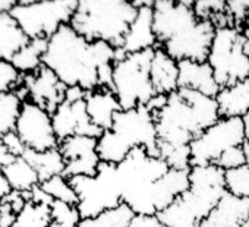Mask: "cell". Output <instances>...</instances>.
<instances>
[{
	"mask_svg": "<svg viewBox=\"0 0 249 227\" xmlns=\"http://www.w3.org/2000/svg\"><path fill=\"white\" fill-rule=\"evenodd\" d=\"M248 226H249V220H248Z\"/></svg>",
	"mask_w": 249,
	"mask_h": 227,
	"instance_id": "obj_46",
	"label": "cell"
},
{
	"mask_svg": "<svg viewBox=\"0 0 249 227\" xmlns=\"http://www.w3.org/2000/svg\"><path fill=\"white\" fill-rule=\"evenodd\" d=\"M54 134L62 142L71 137H91L100 138L103 131L97 128L87 111L85 100L79 101H63L52 115Z\"/></svg>",
	"mask_w": 249,
	"mask_h": 227,
	"instance_id": "obj_15",
	"label": "cell"
},
{
	"mask_svg": "<svg viewBox=\"0 0 249 227\" xmlns=\"http://www.w3.org/2000/svg\"><path fill=\"white\" fill-rule=\"evenodd\" d=\"M249 220V198L224 193L211 214L201 223V227H243Z\"/></svg>",
	"mask_w": 249,
	"mask_h": 227,
	"instance_id": "obj_18",
	"label": "cell"
},
{
	"mask_svg": "<svg viewBox=\"0 0 249 227\" xmlns=\"http://www.w3.org/2000/svg\"><path fill=\"white\" fill-rule=\"evenodd\" d=\"M243 34H245V35H246V38L249 40V25L243 30Z\"/></svg>",
	"mask_w": 249,
	"mask_h": 227,
	"instance_id": "obj_44",
	"label": "cell"
},
{
	"mask_svg": "<svg viewBox=\"0 0 249 227\" xmlns=\"http://www.w3.org/2000/svg\"><path fill=\"white\" fill-rule=\"evenodd\" d=\"M85 104L92 123L103 132L111 129L114 115L122 110L116 94L113 92V89L108 88H97L88 91L85 97Z\"/></svg>",
	"mask_w": 249,
	"mask_h": 227,
	"instance_id": "obj_20",
	"label": "cell"
},
{
	"mask_svg": "<svg viewBox=\"0 0 249 227\" xmlns=\"http://www.w3.org/2000/svg\"><path fill=\"white\" fill-rule=\"evenodd\" d=\"M170 170L160 157H151L145 148H135L129 156L113 164V180L122 204L137 215H157L154 207V185Z\"/></svg>",
	"mask_w": 249,
	"mask_h": 227,
	"instance_id": "obj_6",
	"label": "cell"
},
{
	"mask_svg": "<svg viewBox=\"0 0 249 227\" xmlns=\"http://www.w3.org/2000/svg\"><path fill=\"white\" fill-rule=\"evenodd\" d=\"M18 2H14V0H0V17L11 14L12 9L17 6Z\"/></svg>",
	"mask_w": 249,
	"mask_h": 227,
	"instance_id": "obj_42",
	"label": "cell"
},
{
	"mask_svg": "<svg viewBox=\"0 0 249 227\" xmlns=\"http://www.w3.org/2000/svg\"><path fill=\"white\" fill-rule=\"evenodd\" d=\"M22 157L36 169L41 183L54 176H63L65 173L66 164L59 148L49 151H33L27 148Z\"/></svg>",
	"mask_w": 249,
	"mask_h": 227,
	"instance_id": "obj_23",
	"label": "cell"
},
{
	"mask_svg": "<svg viewBox=\"0 0 249 227\" xmlns=\"http://www.w3.org/2000/svg\"><path fill=\"white\" fill-rule=\"evenodd\" d=\"M17 135L24 145L33 151H49L59 148V140L54 134L52 115L33 101H24L15 126Z\"/></svg>",
	"mask_w": 249,
	"mask_h": 227,
	"instance_id": "obj_13",
	"label": "cell"
},
{
	"mask_svg": "<svg viewBox=\"0 0 249 227\" xmlns=\"http://www.w3.org/2000/svg\"><path fill=\"white\" fill-rule=\"evenodd\" d=\"M137 15L134 2L81 0L69 25L88 41H103L120 49Z\"/></svg>",
	"mask_w": 249,
	"mask_h": 227,
	"instance_id": "obj_7",
	"label": "cell"
},
{
	"mask_svg": "<svg viewBox=\"0 0 249 227\" xmlns=\"http://www.w3.org/2000/svg\"><path fill=\"white\" fill-rule=\"evenodd\" d=\"M135 148H145L148 156L159 157L154 115L147 105L117 111L111 129L104 131L97 140V151L103 163L119 164Z\"/></svg>",
	"mask_w": 249,
	"mask_h": 227,
	"instance_id": "obj_5",
	"label": "cell"
},
{
	"mask_svg": "<svg viewBox=\"0 0 249 227\" xmlns=\"http://www.w3.org/2000/svg\"><path fill=\"white\" fill-rule=\"evenodd\" d=\"M18 214L6 202L0 205V227H15Z\"/></svg>",
	"mask_w": 249,
	"mask_h": 227,
	"instance_id": "obj_38",
	"label": "cell"
},
{
	"mask_svg": "<svg viewBox=\"0 0 249 227\" xmlns=\"http://www.w3.org/2000/svg\"><path fill=\"white\" fill-rule=\"evenodd\" d=\"M220 88L249 78V40L234 27L215 28L207 59Z\"/></svg>",
	"mask_w": 249,
	"mask_h": 227,
	"instance_id": "obj_9",
	"label": "cell"
},
{
	"mask_svg": "<svg viewBox=\"0 0 249 227\" xmlns=\"http://www.w3.org/2000/svg\"><path fill=\"white\" fill-rule=\"evenodd\" d=\"M215 100L220 118H243L249 111V78L221 88Z\"/></svg>",
	"mask_w": 249,
	"mask_h": 227,
	"instance_id": "obj_22",
	"label": "cell"
},
{
	"mask_svg": "<svg viewBox=\"0 0 249 227\" xmlns=\"http://www.w3.org/2000/svg\"><path fill=\"white\" fill-rule=\"evenodd\" d=\"M59 151L65 160L66 179L76 176H95L101 163L97 151V138L91 137H71L59 144Z\"/></svg>",
	"mask_w": 249,
	"mask_h": 227,
	"instance_id": "obj_14",
	"label": "cell"
},
{
	"mask_svg": "<svg viewBox=\"0 0 249 227\" xmlns=\"http://www.w3.org/2000/svg\"><path fill=\"white\" fill-rule=\"evenodd\" d=\"M52 217H53V223L63 224L68 227H76L79 224V221L82 220L76 205H69L66 202H60V201H53Z\"/></svg>",
	"mask_w": 249,
	"mask_h": 227,
	"instance_id": "obj_32",
	"label": "cell"
},
{
	"mask_svg": "<svg viewBox=\"0 0 249 227\" xmlns=\"http://www.w3.org/2000/svg\"><path fill=\"white\" fill-rule=\"evenodd\" d=\"M22 103L17 92L0 94V140L15 131Z\"/></svg>",
	"mask_w": 249,
	"mask_h": 227,
	"instance_id": "obj_28",
	"label": "cell"
},
{
	"mask_svg": "<svg viewBox=\"0 0 249 227\" xmlns=\"http://www.w3.org/2000/svg\"><path fill=\"white\" fill-rule=\"evenodd\" d=\"M49 40L46 38H36L30 40L14 57L12 65L21 75H30L37 72L43 66V57L47 50Z\"/></svg>",
	"mask_w": 249,
	"mask_h": 227,
	"instance_id": "obj_26",
	"label": "cell"
},
{
	"mask_svg": "<svg viewBox=\"0 0 249 227\" xmlns=\"http://www.w3.org/2000/svg\"><path fill=\"white\" fill-rule=\"evenodd\" d=\"M246 164V156H245V150L243 147H236V148H231L229 151H226L220 158L218 161L214 164L217 167H220L221 170L224 172H229V170H234V169H239L242 166Z\"/></svg>",
	"mask_w": 249,
	"mask_h": 227,
	"instance_id": "obj_35",
	"label": "cell"
},
{
	"mask_svg": "<svg viewBox=\"0 0 249 227\" xmlns=\"http://www.w3.org/2000/svg\"><path fill=\"white\" fill-rule=\"evenodd\" d=\"M40 186L54 199L60 202H66L69 205H78V195L75 189L72 188L69 179L65 176H54L43 183Z\"/></svg>",
	"mask_w": 249,
	"mask_h": 227,
	"instance_id": "obj_31",
	"label": "cell"
},
{
	"mask_svg": "<svg viewBox=\"0 0 249 227\" xmlns=\"http://www.w3.org/2000/svg\"><path fill=\"white\" fill-rule=\"evenodd\" d=\"M22 84V75L12 62L0 60V94L15 92Z\"/></svg>",
	"mask_w": 249,
	"mask_h": 227,
	"instance_id": "obj_33",
	"label": "cell"
},
{
	"mask_svg": "<svg viewBox=\"0 0 249 227\" xmlns=\"http://www.w3.org/2000/svg\"><path fill=\"white\" fill-rule=\"evenodd\" d=\"M22 88L27 100L47 110L50 115L65 101L68 87L47 66H41L37 72L22 75Z\"/></svg>",
	"mask_w": 249,
	"mask_h": 227,
	"instance_id": "obj_16",
	"label": "cell"
},
{
	"mask_svg": "<svg viewBox=\"0 0 249 227\" xmlns=\"http://www.w3.org/2000/svg\"><path fill=\"white\" fill-rule=\"evenodd\" d=\"M179 66V88L192 89L204 95L215 98L220 92V85L214 78V72L208 62H178Z\"/></svg>",
	"mask_w": 249,
	"mask_h": 227,
	"instance_id": "obj_19",
	"label": "cell"
},
{
	"mask_svg": "<svg viewBox=\"0 0 249 227\" xmlns=\"http://www.w3.org/2000/svg\"><path fill=\"white\" fill-rule=\"evenodd\" d=\"M226 192L224 170L214 164L194 166L189 170L188 191L157 217L167 227H201Z\"/></svg>",
	"mask_w": 249,
	"mask_h": 227,
	"instance_id": "obj_4",
	"label": "cell"
},
{
	"mask_svg": "<svg viewBox=\"0 0 249 227\" xmlns=\"http://www.w3.org/2000/svg\"><path fill=\"white\" fill-rule=\"evenodd\" d=\"M246 164L226 172V188L230 193L242 198H249V145H243Z\"/></svg>",
	"mask_w": 249,
	"mask_h": 227,
	"instance_id": "obj_30",
	"label": "cell"
},
{
	"mask_svg": "<svg viewBox=\"0 0 249 227\" xmlns=\"http://www.w3.org/2000/svg\"><path fill=\"white\" fill-rule=\"evenodd\" d=\"M157 49V38L153 30V6L138 8V15L132 22L120 49H116V60L124 56Z\"/></svg>",
	"mask_w": 249,
	"mask_h": 227,
	"instance_id": "obj_17",
	"label": "cell"
},
{
	"mask_svg": "<svg viewBox=\"0 0 249 227\" xmlns=\"http://www.w3.org/2000/svg\"><path fill=\"white\" fill-rule=\"evenodd\" d=\"M78 6L76 0L18 2L11 15L28 40L53 37L60 27L69 25Z\"/></svg>",
	"mask_w": 249,
	"mask_h": 227,
	"instance_id": "obj_10",
	"label": "cell"
},
{
	"mask_svg": "<svg viewBox=\"0 0 249 227\" xmlns=\"http://www.w3.org/2000/svg\"><path fill=\"white\" fill-rule=\"evenodd\" d=\"M153 115L159 157L176 170L191 169V142L221 119L215 98L186 88L167 95L166 105Z\"/></svg>",
	"mask_w": 249,
	"mask_h": 227,
	"instance_id": "obj_1",
	"label": "cell"
},
{
	"mask_svg": "<svg viewBox=\"0 0 249 227\" xmlns=\"http://www.w3.org/2000/svg\"><path fill=\"white\" fill-rule=\"evenodd\" d=\"M78 195V211L81 218L95 217L122 204L113 180V164L100 163L95 176H76L69 179Z\"/></svg>",
	"mask_w": 249,
	"mask_h": 227,
	"instance_id": "obj_12",
	"label": "cell"
},
{
	"mask_svg": "<svg viewBox=\"0 0 249 227\" xmlns=\"http://www.w3.org/2000/svg\"><path fill=\"white\" fill-rule=\"evenodd\" d=\"M245 144L242 118H221L191 142V167L215 164L226 151Z\"/></svg>",
	"mask_w": 249,
	"mask_h": 227,
	"instance_id": "obj_11",
	"label": "cell"
},
{
	"mask_svg": "<svg viewBox=\"0 0 249 227\" xmlns=\"http://www.w3.org/2000/svg\"><path fill=\"white\" fill-rule=\"evenodd\" d=\"M11 191L12 189H11V185L3 173V167H0V205L3 204L5 198L11 193Z\"/></svg>",
	"mask_w": 249,
	"mask_h": 227,
	"instance_id": "obj_40",
	"label": "cell"
},
{
	"mask_svg": "<svg viewBox=\"0 0 249 227\" xmlns=\"http://www.w3.org/2000/svg\"><path fill=\"white\" fill-rule=\"evenodd\" d=\"M243 227H249V226H248V224H246V226H243Z\"/></svg>",
	"mask_w": 249,
	"mask_h": 227,
	"instance_id": "obj_45",
	"label": "cell"
},
{
	"mask_svg": "<svg viewBox=\"0 0 249 227\" xmlns=\"http://www.w3.org/2000/svg\"><path fill=\"white\" fill-rule=\"evenodd\" d=\"M153 30L157 47L176 62H207L215 27L199 19L194 2L156 0L153 5Z\"/></svg>",
	"mask_w": 249,
	"mask_h": 227,
	"instance_id": "obj_3",
	"label": "cell"
},
{
	"mask_svg": "<svg viewBox=\"0 0 249 227\" xmlns=\"http://www.w3.org/2000/svg\"><path fill=\"white\" fill-rule=\"evenodd\" d=\"M31 201L36 202V204H46V205H50L52 207V204H53L54 199L38 185V186H36L31 191Z\"/></svg>",
	"mask_w": 249,
	"mask_h": 227,
	"instance_id": "obj_39",
	"label": "cell"
},
{
	"mask_svg": "<svg viewBox=\"0 0 249 227\" xmlns=\"http://www.w3.org/2000/svg\"><path fill=\"white\" fill-rule=\"evenodd\" d=\"M3 173L12 191L31 192L36 186L41 183L38 173L24 157H18L11 164L3 167Z\"/></svg>",
	"mask_w": 249,
	"mask_h": 227,
	"instance_id": "obj_25",
	"label": "cell"
},
{
	"mask_svg": "<svg viewBox=\"0 0 249 227\" xmlns=\"http://www.w3.org/2000/svg\"><path fill=\"white\" fill-rule=\"evenodd\" d=\"M227 12L234 28L243 31L249 25V0H230L227 2Z\"/></svg>",
	"mask_w": 249,
	"mask_h": 227,
	"instance_id": "obj_34",
	"label": "cell"
},
{
	"mask_svg": "<svg viewBox=\"0 0 249 227\" xmlns=\"http://www.w3.org/2000/svg\"><path fill=\"white\" fill-rule=\"evenodd\" d=\"M116 49L103 41H88L71 25H63L49 38L43 65L66 87L92 91L113 87Z\"/></svg>",
	"mask_w": 249,
	"mask_h": 227,
	"instance_id": "obj_2",
	"label": "cell"
},
{
	"mask_svg": "<svg viewBox=\"0 0 249 227\" xmlns=\"http://www.w3.org/2000/svg\"><path fill=\"white\" fill-rule=\"evenodd\" d=\"M154 50H144L124 56L113 63V92L122 110L147 105L157 94L151 82V62Z\"/></svg>",
	"mask_w": 249,
	"mask_h": 227,
	"instance_id": "obj_8",
	"label": "cell"
},
{
	"mask_svg": "<svg viewBox=\"0 0 249 227\" xmlns=\"http://www.w3.org/2000/svg\"><path fill=\"white\" fill-rule=\"evenodd\" d=\"M5 147L8 148V151L14 156V157H22L24 153L27 151V147L24 145V142L21 141V138L17 135V132H11L8 135H5L2 138Z\"/></svg>",
	"mask_w": 249,
	"mask_h": 227,
	"instance_id": "obj_36",
	"label": "cell"
},
{
	"mask_svg": "<svg viewBox=\"0 0 249 227\" xmlns=\"http://www.w3.org/2000/svg\"><path fill=\"white\" fill-rule=\"evenodd\" d=\"M242 121H243V129H245V141L249 145V111L242 118Z\"/></svg>",
	"mask_w": 249,
	"mask_h": 227,
	"instance_id": "obj_43",
	"label": "cell"
},
{
	"mask_svg": "<svg viewBox=\"0 0 249 227\" xmlns=\"http://www.w3.org/2000/svg\"><path fill=\"white\" fill-rule=\"evenodd\" d=\"M135 215L137 214L126 204H120L95 217L82 218L76 227H128Z\"/></svg>",
	"mask_w": 249,
	"mask_h": 227,
	"instance_id": "obj_27",
	"label": "cell"
},
{
	"mask_svg": "<svg viewBox=\"0 0 249 227\" xmlns=\"http://www.w3.org/2000/svg\"><path fill=\"white\" fill-rule=\"evenodd\" d=\"M28 41L11 14L0 17V60L11 62Z\"/></svg>",
	"mask_w": 249,
	"mask_h": 227,
	"instance_id": "obj_24",
	"label": "cell"
},
{
	"mask_svg": "<svg viewBox=\"0 0 249 227\" xmlns=\"http://www.w3.org/2000/svg\"><path fill=\"white\" fill-rule=\"evenodd\" d=\"M151 82L156 94L170 95L179 89V66L163 49H154L151 62Z\"/></svg>",
	"mask_w": 249,
	"mask_h": 227,
	"instance_id": "obj_21",
	"label": "cell"
},
{
	"mask_svg": "<svg viewBox=\"0 0 249 227\" xmlns=\"http://www.w3.org/2000/svg\"><path fill=\"white\" fill-rule=\"evenodd\" d=\"M52 224V207L28 201L18 214L15 227H50Z\"/></svg>",
	"mask_w": 249,
	"mask_h": 227,
	"instance_id": "obj_29",
	"label": "cell"
},
{
	"mask_svg": "<svg viewBox=\"0 0 249 227\" xmlns=\"http://www.w3.org/2000/svg\"><path fill=\"white\" fill-rule=\"evenodd\" d=\"M15 158H18V157H14V156L8 151V148L5 147L3 141L0 140V167H6V166L11 164Z\"/></svg>",
	"mask_w": 249,
	"mask_h": 227,
	"instance_id": "obj_41",
	"label": "cell"
},
{
	"mask_svg": "<svg viewBox=\"0 0 249 227\" xmlns=\"http://www.w3.org/2000/svg\"><path fill=\"white\" fill-rule=\"evenodd\" d=\"M128 227H167L157 215H135Z\"/></svg>",
	"mask_w": 249,
	"mask_h": 227,
	"instance_id": "obj_37",
	"label": "cell"
}]
</instances>
